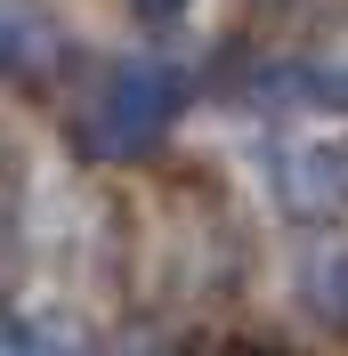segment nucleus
<instances>
[{"mask_svg": "<svg viewBox=\"0 0 348 356\" xmlns=\"http://www.w3.org/2000/svg\"><path fill=\"white\" fill-rule=\"evenodd\" d=\"M65 24L49 17L41 0H0V81L8 89H41L57 81V65H65Z\"/></svg>", "mask_w": 348, "mask_h": 356, "instance_id": "f03ea898", "label": "nucleus"}, {"mask_svg": "<svg viewBox=\"0 0 348 356\" xmlns=\"http://www.w3.org/2000/svg\"><path fill=\"white\" fill-rule=\"evenodd\" d=\"M283 170H292L283 178V202H292V211H308V219L348 211V146H300Z\"/></svg>", "mask_w": 348, "mask_h": 356, "instance_id": "7ed1b4c3", "label": "nucleus"}, {"mask_svg": "<svg viewBox=\"0 0 348 356\" xmlns=\"http://www.w3.org/2000/svg\"><path fill=\"white\" fill-rule=\"evenodd\" d=\"M227 356H260V348H227Z\"/></svg>", "mask_w": 348, "mask_h": 356, "instance_id": "6e6552de", "label": "nucleus"}, {"mask_svg": "<svg viewBox=\"0 0 348 356\" xmlns=\"http://www.w3.org/2000/svg\"><path fill=\"white\" fill-rule=\"evenodd\" d=\"M8 227H17V162L0 154V251H8Z\"/></svg>", "mask_w": 348, "mask_h": 356, "instance_id": "423d86ee", "label": "nucleus"}, {"mask_svg": "<svg viewBox=\"0 0 348 356\" xmlns=\"http://www.w3.org/2000/svg\"><path fill=\"white\" fill-rule=\"evenodd\" d=\"M308 300H316L324 324H340V332H348V251H332V259L308 267Z\"/></svg>", "mask_w": 348, "mask_h": 356, "instance_id": "20e7f679", "label": "nucleus"}, {"mask_svg": "<svg viewBox=\"0 0 348 356\" xmlns=\"http://www.w3.org/2000/svg\"><path fill=\"white\" fill-rule=\"evenodd\" d=\"M0 356H65L41 324H0Z\"/></svg>", "mask_w": 348, "mask_h": 356, "instance_id": "39448f33", "label": "nucleus"}, {"mask_svg": "<svg viewBox=\"0 0 348 356\" xmlns=\"http://www.w3.org/2000/svg\"><path fill=\"white\" fill-rule=\"evenodd\" d=\"M178 8H187V0H138V17H154V24H171Z\"/></svg>", "mask_w": 348, "mask_h": 356, "instance_id": "0eeeda50", "label": "nucleus"}, {"mask_svg": "<svg viewBox=\"0 0 348 356\" xmlns=\"http://www.w3.org/2000/svg\"><path fill=\"white\" fill-rule=\"evenodd\" d=\"M178 113H187V65H171V57H122L97 81L89 113H81V146L106 154V162H130V154L171 138Z\"/></svg>", "mask_w": 348, "mask_h": 356, "instance_id": "f257e3e1", "label": "nucleus"}]
</instances>
